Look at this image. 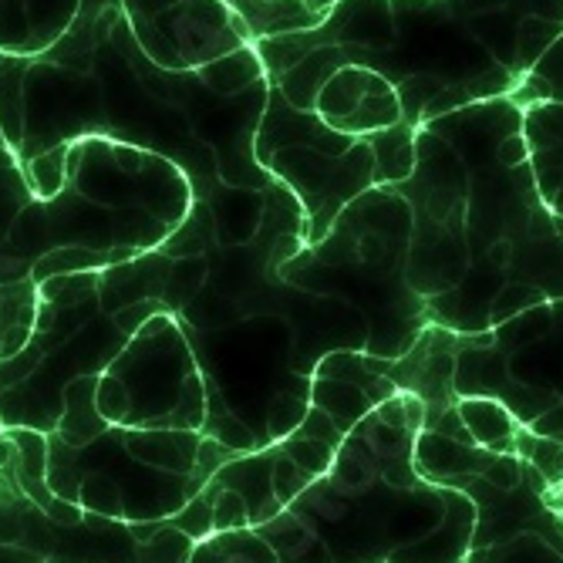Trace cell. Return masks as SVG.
<instances>
[{"label": "cell", "instance_id": "obj_1", "mask_svg": "<svg viewBox=\"0 0 563 563\" xmlns=\"http://www.w3.org/2000/svg\"><path fill=\"white\" fill-rule=\"evenodd\" d=\"M426 405L412 391L382 401L261 537L280 563H466L476 503L422 479L416 439Z\"/></svg>", "mask_w": 563, "mask_h": 563}, {"label": "cell", "instance_id": "obj_2", "mask_svg": "<svg viewBox=\"0 0 563 563\" xmlns=\"http://www.w3.org/2000/svg\"><path fill=\"white\" fill-rule=\"evenodd\" d=\"M192 179L169 159L112 139H78L65 152V186L31 199L11 250L34 271L51 250H91L125 264L159 250L192 210Z\"/></svg>", "mask_w": 563, "mask_h": 563}, {"label": "cell", "instance_id": "obj_3", "mask_svg": "<svg viewBox=\"0 0 563 563\" xmlns=\"http://www.w3.org/2000/svg\"><path fill=\"white\" fill-rule=\"evenodd\" d=\"M412 230L408 199L391 186H375L347 202L318 246H303L277 274L307 294L351 297L368 314L365 354L398 362L432 324L426 300L405 284Z\"/></svg>", "mask_w": 563, "mask_h": 563}, {"label": "cell", "instance_id": "obj_4", "mask_svg": "<svg viewBox=\"0 0 563 563\" xmlns=\"http://www.w3.org/2000/svg\"><path fill=\"white\" fill-rule=\"evenodd\" d=\"M233 449L189 429L109 426L85 445L47 435V489L85 514L119 523H163L202 493Z\"/></svg>", "mask_w": 563, "mask_h": 563}, {"label": "cell", "instance_id": "obj_5", "mask_svg": "<svg viewBox=\"0 0 563 563\" xmlns=\"http://www.w3.org/2000/svg\"><path fill=\"white\" fill-rule=\"evenodd\" d=\"M37 324L27 347L0 362V429L51 435L78 378L106 375L132 341L101 303V271L62 274L37 284Z\"/></svg>", "mask_w": 563, "mask_h": 563}, {"label": "cell", "instance_id": "obj_6", "mask_svg": "<svg viewBox=\"0 0 563 563\" xmlns=\"http://www.w3.org/2000/svg\"><path fill=\"white\" fill-rule=\"evenodd\" d=\"M416 470L476 503L466 563H563V517L547 503V483L520 455L479 449L455 408L419 432Z\"/></svg>", "mask_w": 563, "mask_h": 563}, {"label": "cell", "instance_id": "obj_7", "mask_svg": "<svg viewBox=\"0 0 563 563\" xmlns=\"http://www.w3.org/2000/svg\"><path fill=\"white\" fill-rule=\"evenodd\" d=\"M253 156L300 202L307 246H318L331 233L347 202L378 186L368 139L334 132L314 112L294 109L274 81L253 139Z\"/></svg>", "mask_w": 563, "mask_h": 563}, {"label": "cell", "instance_id": "obj_8", "mask_svg": "<svg viewBox=\"0 0 563 563\" xmlns=\"http://www.w3.org/2000/svg\"><path fill=\"white\" fill-rule=\"evenodd\" d=\"M98 416L119 429L207 426V382L176 314H156L98 375Z\"/></svg>", "mask_w": 563, "mask_h": 563}, {"label": "cell", "instance_id": "obj_9", "mask_svg": "<svg viewBox=\"0 0 563 563\" xmlns=\"http://www.w3.org/2000/svg\"><path fill=\"white\" fill-rule=\"evenodd\" d=\"M455 395L496 398L523 429L563 442V300L553 328L527 347L499 351L486 334L459 347Z\"/></svg>", "mask_w": 563, "mask_h": 563}, {"label": "cell", "instance_id": "obj_10", "mask_svg": "<svg viewBox=\"0 0 563 563\" xmlns=\"http://www.w3.org/2000/svg\"><path fill=\"white\" fill-rule=\"evenodd\" d=\"M142 55L166 71H199L253 44L223 0H122Z\"/></svg>", "mask_w": 563, "mask_h": 563}, {"label": "cell", "instance_id": "obj_11", "mask_svg": "<svg viewBox=\"0 0 563 563\" xmlns=\"http://www.w3.org/2000/svg\"><path fill=\"white\" fill-rule=\"evenodd\" d=\"M314 115L344 135H375L401 122L398 88L375 68L344 65L318 95Z\"/></svg>", "mask_w": 563, "mask_h": 563}, {"label": "cell", "instance_id": "obj_12", "mask_svg": "<svg viewBox=\"0 0 563 563\" xmlns=\"http://www.w3.org/2000/svg\"><path fill=\"white\" fill-rule=\"evenodd\" d=\"M455 354H459V338L439 324H429L422 338L412 344V351L398 357V362H388V378L401 391H412L426 405V426L452 412L459 401Z\"/></svg>", "mask_w": 563, "mask_h": 563}, {"label": "cell", "instance_id": "obj_13", "mask_svg": "<svg viewBox=\"0 0 563 563\" xmlns=\"http://www.w3.org/2000/svg\"><path fill=\"white\" fill-rule=\"evenodd\" d=\"M81 0H0V55L41 58L78 21Z\"/></svg>", "mask_w": 563, "mask_h": 563}, {"label": "cell", "instance_id": "obj_14", "mask_svg": "<svg viewBox=\"0 0 563 563\" xmlns=\"http://www.w3.org/2000/svg\"><path fill=\"white\" fill-rule=\"evenodd\" d=\"M274 466H277V445L243 452V455H233L230 463H223L207 486L233 493L246 509L250 530H261L284 514V503L274 483Z\"/></svg>", "mask_w": 563, "mask_h": 563}, {"label": "cell", "instance_id": "obj_15", "mask_svg": "<svg viewBox=\"0 0 563 563\" xmlns=\"http://www.w3.org/2000/svg\"><path fill=\"white\" fill-rule=\"evenodd\" d=\"M523 135L530 142V169L543 207L563 220V106L553 101L527 106Z\"/></svg>", "mask_w": 563, "mask_h": 563}, {"label": "cell", "instance_id": "obj_16", "mask_svg": "<svg viewBox=\"0 0 563 563\" xmlns=\"http://www.w3.org/2000/svg\"><path fill=\"white\" fill-rule=\"evenodd\" d=\"M169 274H173V257H166L163 250H148L125 264L106 267L101 271V303L112 314H119L132 303L163 300Z\"/></svg>", "mask_w": 563, "mask_h": 563}, {"label": "cell", "instance_id": "obj_17", "mask_svg": "<svg viewBox=\"0 0 563 563\" xmlns=\"http://www.w3.org/2000/svg\"><path fill=\"white\" fill-rule=\"evenodd\" d=\"M24 503L14 479V435L0 429V563H47L41 553L24 547Z\"/></svg>", "mask_w": 563, "mask_h": 563}, {"label": "cell", "instance_id": "obj_18", "mask_svg": "<svg viewBox=\"0 0 563 563\" xmlns=\"http://www.w3.org/2000/svg\"><path fill=\"white\" fill-rule=\"evenodd\" d=\"M223 4H230L240 14L253 44L267 37H280V34L311 31L324 24L328 18V14H318L314 8H307V0H223Z\"/></svg>", "mask_w": 563, "mask_h": 563}, {"label": "cell", "instance_id": "obj_19", "mask_svg": "<svg viewBox=\"0 0 563 563\" xmlns=\"http://www.w3.org/2000/svg\"><path fill=\"white\" fill-rule=\"evenodd\" d=\"M459 422L470 432V439L493 452V455H517V432L523 429L514 412L496 398H459L455 401Z\"/></svg>", "mask_w": 563, "mask_h": 563}, {"label": "cell", "instance_id": "obj_20", "mask_svg": "<svg viewBox=\"0 0 563 563\" xmlns=\"http://www.w3.org/2000/svg\"><path fill=\"white\" fill-rule=\"evenodd\" d=\"M37 284L18 280V284H0V362L18 357L37 324Z\"/></svg>", "mask_w": 563, "mask_h": 563}, {"label": "cell", "instance_id": "obj_21", "mask_svg": "<svg viewBox=\"0 0 563 563\" xmlns=\"http://www.w3.org/2000/svg\"><path fill=\"white\" fill-rule=\"evenodd\" d=\"M311 405L321 408L338 426L341 435H351L378 408L365 388L341 382V378H321V375H311Z\"/></svg>", "mask_w": 563, "mask_h": 563}, {"label": "cell", "instance_id": "obj_22", "mask_svg": "<svg viewBox=\"0 0 563 563\" xmlns=\"http://www.w3.org/2000/svg\"><path fill=\"white\" fill-rule=\"evenodd\" d=\"M189 563H280L261 530H227L192 543Z\"/></svg>", "mask_w": 563, "mask_h": 563}, {"label": "cell", "instance_id": "obj_23", "mask_svg": "<svg viewBox=\"0 0 563 563\" xmlns=\"http://www.w3.org/2000/svg\"><path fill=\"white\" fill-rule=\"evenodd\" d=\"M416 135H419V129L408 122H398L385 132L365 135L375 152V183L378 186H398L416 173V159H419Z\"/></svg>", "mask_w": 563, "mask_h": 563}, {"label": "cell", "instance_id": "obj_24", "mask_svg": "<svg viewBox=\"0 0 563 563\" xmlns=\"http://www.w3.org/2000/svg\"><path fill=\"white\" fill-rule=\"evenodd\" d=\"M95 388H98V375L78 378V382L68 385V391H65V412H62V422H58L55 435L65 439L68 445H85V442L98 439L101 432L109 429V422L98 416Z\"/></svg>", "mask_w": 563, "mask_h": 563}, {"label": "cell", "instance_id": "obj_25", "mask_svg": "<svg viewBox=\"0 0 563 563\" xmlns=\"http://www.w3.org/2000/svg\"><path fill=\"white\" fill-rule=\"evenodd\" d=\"M199 78L207 81V88H213L217 95L223 98H236L243 91H250L253 85H261L267 81V68L257 55V47L246 44L240 51H233V55L207 65V68H199Z\"/></svg>", "mask_w": 563, "mask_h": 563}, {"label": "cell", "instance_id": "obj_26", "mask_svg": "<svg viewBox=\"0 0 563 563\" xmlns=\"http://www.w3.org/2000/svg\"><path fill=\"white\" fill-rule=\"evenodd\" d=\"M24 62L0 55V135L11 152H18L24 132Z\"/></svg>", "mask_w": 563, "mask_h": 563}, {"label": "cell", "instance_id": "obj_27", "mask_svg": "<svg viewBox=\"0 0 563 563\" xmlns=\"http://www.w3.org/2000/svg\"><path fill=\"white\" fill-rule=\"evenodd\" d=\"M514 101H527V106H533V101H553V106H563V37L520 78Z\"/></svg>", "mask_w": 563, "mask_h": 563}, {"label": "cell", "instance_id": "obj_28", "mask_svg": "<svg viewBox=\"0 0 563 563\" xmlns=\"http://www.w3.org/2000/svg\"><path fill=\"white\" fill-rule=\"evenodd\" d=\"M563 37V21L550 14H527L517 24V71L520 78Z\"/></svg>", "mask_w": 563, "mask_h": 563}, {"label": "cell", "instance_id": "obj_29", "mask_svg": "<svg viewBox=\"0 0 563 563\" xmlns=\"http://www.w3.org/2000/svg\"><path fill=\"white\" fill-rule=\"evenodd\" d=\"M517 455L547 483V489L563 486V442L537 435L530 429L517 432Z\"/></svg>", "mask_w": 563, "mask_h": 563}, {"label": "cell", "instance_id": "obj_30", "mask_svg": "<svg viewBox=\"0 0 563 563\" xmlns=\"http://www.w3.org/2000/svg\"><path fill=\"white\" fill-rule=\"evenodd\" d=\"M112 267L109 257H101V253H91V250H78V246H65V250H51L44 257L34 264L31 271V280L41 284L47 277H62V274H81V271H106Z\"/></svg>", "mask_w": 563, "mask_h": 563}, {"label": "cell", "instance_id": "obj_31", "mask_svg": "<svg viewBox=\"0 0 563 563\" xmlns=\"http://www.w3.org/2000/svg\"><path fill=\"white\" fill-rule=\"evenodd\" d=\"M540 303H550V297L540 287H533V284H509V287H503L493 297V303H489V331L506 324V321L520 318V314H527V311H533V307H540Z\"/></svg>", "mask_w": 563, "mask_h": 563}, {"label": "cell", "instance_id": "obj_32", "mask_svg": "<svg viewBox=\"0 0 563 563\" xmlns=\"http://www.w3.org/2000/svg\"><path fill=\"white\" fill-rule=\"evenodd\" d=\"M496 159H499V166H506V169H520V166L530 163V142H527L523 129L514 132V135H506V139L496 145Z\"/></svg>", "mask_w": 563, "mask_h": 563}, {"label": "cell", "instance_id": "obj_33", "mask_svg": "<svg viewBox=\"0 0 563 563\" xmlns=\"http://www.w3.org/2000/svg\"><path fill=\"white\" fill-rule=\"evenodd\" d=\"M0 142H4V135H0Z\"/></svg>", "mask_w": 563, "mask_h": 563}]
</instances>
